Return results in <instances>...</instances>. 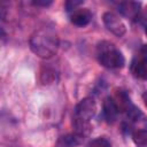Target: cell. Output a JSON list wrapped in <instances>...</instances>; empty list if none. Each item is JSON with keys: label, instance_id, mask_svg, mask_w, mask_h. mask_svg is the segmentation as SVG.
Here are the masks:
<instances>
[{"label": "cell", "instance_id": "11", "mask_svg": "<svg viewBox=\"0 0 147 147\" xmlns=\"http://www.w3.org/2000/svg\"><path fill=\"white\" fill-rule=\"evenodd\" d=\"M132 139L138 147H147V130H134L132 132Z\"/></svg>", "mask_w": 147, "mask_h": 147}, {"label": "cell", "instance_id": "5", "mask_svg": "<svg viewBox=\"0 0 147 147\" xmlns=\"http://www.w3.org/2000/svg\"><path fill=\"white\" fill-rule=\"evenodd\" d=\"M92 18V14L88 9L86 8H77L76 10L72 11L70 16L71 23H74L77 26H85L90 23Z\"/></svg>", "mask_w": 147, "mask_h": 147}, {"label": "cell", "instance_id": "14", "mask_svg": "<svg viewBox=\"0 0 147 147\" xmlns=\"http://www.w3.org/2000/svg\"><path fill=\"white\" fill-rule=\"evenodd\" d=\"M32 3L36 5V6H42V7H46V6H49V5L52 3V1H49V0H36V1H33Z\"/></svg>", "mask_w": 147, "mask_h": 147}, {"label": "cell", "instance_id": "16", "mask_svg": "<svg viewBox=\"0 0 147 147\" xmlns=\"http://www.w3.org/2000/svg\"><path fill=\"white\" fill-rule=\"evenodd\" d=\"M142 100H144V103L146 105V107H147V91L142 94Z\"/></svg>", "mask_w": 147, "mask_h": 147}, {"label": "cell", "instance_id": "3", "mask_svg": "<svg viewBox=\"0 0 147 147\" xmlns=\"http://www.w3.org/2000/svg\"><path fill=\"white\" fill-rule=\"evenodd\" d=\"M95 110H96L95 101L92 98H85L76 106V108H75V118L90 122V119L94 116Z\"/></svg>", "mask_w": 147, "mask_h": 147}, {"label": "cell", "instance_id": "10", "mask_svg": "<svg viewBox=\"0 0 147 147\" xmlns=\"http://www.w3.org/2000/svg\"><path fill=\"white\" fill-rule=\"evenodd\" d=\"M83 140H84L83 137H80L76 133H72V134H67V136L61 137L59 140V145L61 147H76Z\"/></svg>", "mask_w": 147, "mask_h": 147}, {"label": "cell", "instance_id": "4", "mask_svg": "<svg viewBox=\"0 0 147 147\" xmlns=\"http://www.w3.org/2000/svg\"><path fill=\"white\" fill-rule=\"evenodd\" d=\"M103 23H105L106 28L110 32L116 34L117 37H122L126 31V28H125V24L123 23V21L114 13H110V11L105 13L103 14Z\"/></svg>", "mask_w": 147, "mask_h": 147}, {"label": "cell", "instance_id": "7", "mask_svg": "<svg viewBox=\"0 0 147 147\" xmlns=\"http://www.w3.org/2000/svg\"><path fill=\"white\" fill-rule=\"evenodd\" d=\"M118 8H119V11L122 15H124L129 18H134L139 14L140 3L134 2V1H124V2L119 3Z\"/></svg>", "mask_w": 147, "mask_h": 147}, {"label": "cell", "instance_id": "15", "mask_svg": "<svg viewBox=\"0 0 147 147\" xmlns=\"http://www.w3.org/2000/svg\"><path fill=\"white\" fill-rule=\"evenodd\" d=\"M141 57H144V59L147 60V46H144L141 48Z\"/></svg>", "mask_w": 147, "mask_h": 147}, {"label": "cell", "instance_id": "9", "mask_svg": "<svg viewBox=\"0 0 147 147\" xmlns=\"http://www.w3.org/2000/svg\"><path fill=\"white\" fill-rule=\"evenodd\" d=\"M113 99H114V101L118 108V111H127L130 109V107L132 106L130 103L129 95L124 91H117Z\"/></svg>", "mask_w": 147, "mask_h": 147}, {"label": "cell", "instance_id": "13", "mask_svg": "<svg viewBox=\"0 0 147 147\" xmlns=\"http://www.w3.org/2000/svg\"><path fill=\"white\" fill-rule=\"evenodd\" d=\"M83 3V1L82 0H70V1H67V3H65V8H67V10L68 11H74V10H76L77 9V7L79 6V5H82Z\"/></svg>", "mask_w": 147, "mask_h": 147}, {"label": "cell", "instance_id": "6", "mask_svg": "<svg viewBox=\"0 0 147 147\" xmlns=\"http://www.w3.org/2000/svg\"><path fill=\"white\" fill-rule=\"evenodd\" d=\"M118 108L114 101L113 98L110 96H107L103 101V115H105V118L107 119V122H114L117 117V114H118Z\"/></svg>", "mask_w": 147, "mask_h": 147}, {"label": "cell", "instance_id": "12", "mask_svg": "<svg viewBox=\"0 0 147 147\" xmlns=\"http://www.w3.org/2000/svg\"><path fill=\"white\" fill-rule=\"evenodd\" d=\"M88 147H111V144L108 139H106L103 137H100V138H96V139L92 140L90 142Z\"/></svg>", "mask_w": 147, "mask_h": 147}, {"label": "cell", "instance_id": "2", "mask_svg": "<svg viewBox=\"0 0 147 147\" xmlns=\"http://www.w3.org/2000/svg\"><path fill=\"white\" fill-rule=\"evenodd\" d=\"M100 63L109 69H117L124 65V56L110 42H102L98 47Z\"/></svg>", "mask_w": 147, "mask_h": 147}, {"label": "cell", "instance_id": "8", "mask_svg": "<svg viewBox=\"0 0 147 147\" xmlns=\"http://www.w3.org/2000/svg\"><path fill=\"white\" fill-rule=\"evenodd\" d=\"M131 71L136 77L147 79V60L144 57L134 60L131 65Z\"/></svg>", "mask_w": 147, "mask_h": 147}, {"label": "cell", "instance_id": "17", "mask_svg": "<svg viewBox=\"0 0 147 147\" xmlns=\"http://www.w3.org/2000/svg\"><path fill=\"white\" fill-rule=\"evenodd\" d=\"M145 33H146V36H147V26H146V29H145Z\"/></svg>", "mask_w": 147, "mask_h": 147}, {"label": "cell", "instance_id": "1", "mask_svg": "<svg viewBox=\"0 0 147 147\" xmlns=\"http://www.w3.org/2000/svg\"><path fill=\"white\" fill-rule=\"evenodd\" d=\"M30 47L31 51L42 57V59H49L53 55H55L57 47H59V39L55 33H53L51 30H38L36 31L31 38H30Z\"/></svg>", "mask_w": 147, "mask_h": 147}]
</instances>
